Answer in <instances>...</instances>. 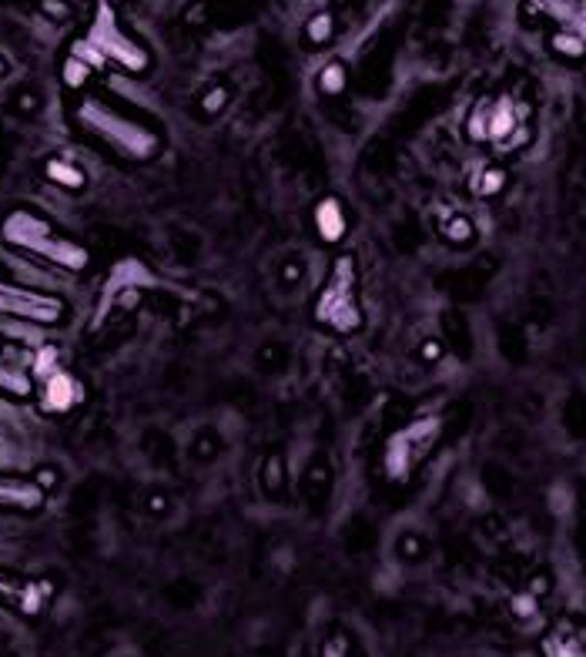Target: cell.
I'll return each instance as SVG.
<instances>
[{
	"label": "cell",
	"mask_w": 586,
	"mask_h": 657,
	"mask_svg": "<svg viewBox=\"0 0 586 657\" xmlns=\"http://www.w3.org/2000/svg\"><path fill=\"white\" fill-rule=\"evenodd\" d=\"M224 97H228L224 91H211L208 97H205V111H218V107L224 105Z\"/></svg>",
	"instance_id": "25"
},
{
	"label": "cell",
	"mask_w": 586,
	"mask_h": 657,
	"mask_svg": "<svg viewBox=\"0 0 586 657\" xmlns=\"http://www.w3.org/2000/svg\"><path fill=\"white\" fill-rule=\"evenodd\" d=\"M54 366H58V352L54 349H41L37 352V359H34V373L37 375H50V373H58V369H54Z\"/></svg>",
	"instance_id": "23"
},
{
	"label": "cell",
	"mask_w": 586,
	"mask_h": 657,
	"mask_svg": "<svg viewBox=\"0 0 586 657\" xmlns=\"http://www.w3.org/2000/svg\"><path fill=\"white\" fill-rule=\"evenodd\" d=\"M0 316H14L34 326H54L64 319V302L58 295H44L34 289H21L0 279Z\"/></svg>",
	"instance_id": "6"
},
{
	"label": "cell",
	"mask_w": 586,
	"mask_h": 657,
	"mask_svg": "<svg viewBox=\"0 0 586 657\" xmlns=\"http://www.w3.org/2000/svg\"><path fill=\"white\" fill-rule=\"evenodd\" d=\"M506 185V171L503 168H486L480 178V195H499Z\"/></svg>",
	"instance_id": "20"
},
{
	"label": "cell",
	"mask_w": 586,
	"mask_h": 657,
	"mask_svg": "<svg viewBox=\"0 0 586 657\" xmlns=\"http://www.w3.org/2000/svg\"><path fill=\"white\" fill-rule=\"evenodd\" d=\"M316 228H318V235L325 238L328 245L342 242V235H345V215H342V205H339V201H335V199L318 201V208H316Z\"/></svg>",
	"instance_id": "11"
},
{
	"label": "cell",
	"mask_w": 586,
	"mask_h": 657,
	"mask_svg": "<svg viewBox=\"0 0 586 657\" xmlns=\"http://www.w3.org/2000/svg\"><path fill=\"white\" fill-rule=\"evenodd\" d=\"M318 84H322V91L325 94H339L342 88H345V68H342V64H328V68H322Z\"/></svg>",
	"instance_id": "19"
},
{
	"label": "cell",
	"mask_w": 586,
	"mask_h": 657,
	"mask_svg": "<svg viewBox=\"0 0 586 657\" xmlns=\"http://www.w3.org/2000/svg\"><path fill=\"white\" fill-rule=\"evenodd\" d=\"M17 594H21V587H14L11 580L0 577V597H17Z\"/></svg>",
	"instance_id": "27"
},
{
	"label": "cell",
	"mask_w": 586,
	"mask_h": 657,
	"mask_svg": "<svg viewBox=\"0 0 586 657\" xmlns=\"http://www.w3.org/2000/svg\"><path fill=\"white\" fill-rule=\"evenodd\" d=\"M87 74H91V68H87L84 60L74 58V54H70V58L64 60V68H60V78H64V84H68V88H84Z\"/></svg>",
	"instance_id": "16"
},
{
	"label": "cell",
	"mask_w": 586,
	"mask_h": 657,
	"mask_svg": "<svg viewBox=\"0 0 586 657\" xmlns=\"http://www.w3.org/2000/svg\"><path fill=\"white\" fill-rule=\"evenodd\" d=\"M4 70H7V64H4V58H0V74H4Z\"/></svg>",
	"instance_id": "28"
},
{
	"label": "cell",
	"mask_w": 586,
	"mask_h": 657,
	"mask_svg": "<svg viewBox=\"0 0 586 657\" xmlns=\"http://www.w3.org/2000/svg\"><path fill=\"white\" fill-rule=\"evenodd\" d=\"M78 125L84 131H91L97 138L111 144L117 154H124L131 162H151L158 148H161V138L158 131H151L141 121H131V117H121L117 111H111L107 105H101L97 97H84L78 105Z\"/></svg>",
	"instance_id": "1"
},
{
	"label": "cell",
	"mask_w": 586,
	"mask_h": 657,
	"mask_svg": "<svg viewBox=\"0 0 586 657\" xmlns=\"http://www.w3.org/2000/svg\"><path fill=\"white\" fill-rule=\"evenodd\" d=\"M486 115H490V101H480L469 117V134L476 141H486Z\"/></svg>",
	"instance_id": "21"
},
{
	"label": "cell",
	"mask_w": 586,
	"mask_h": 657,
	"mask_svg": "<svg viewBox=\"0 0 586 657\" xmlns=\"http://www.w3.org/2000/svg\"><path fill=\"white\" fill-rule=\"evenodd\" d=\"M513 614L516 617H533V614H536V597H533V594H516Z\"/></svg>",
	"instance_id": "24"
},
{
	"label": "cell",
	"mask_w": 586,
	"mask_h": 657,
	"mask_svg": "<svg viewBox=\"0 0 586 657\" xmlns=\"http://www.w3.org/2000/svg\"><path fill=\"white\" fill-rule=\"evenodd\" d=\"M335 31V21H332V14H316L312 21L305 23V37L312 41V44H325L328 37Z\"/></svg>",
	"instance_id": "15"
},
{
	"label": "cell",
	"mask_w": 586,
	"mask_h": 657,
	"mask_svg": "<svg viewBox=\"0 0 586 657\" xmlns=\"http://www.w3.org/2000/svg\"><path fill=\"white\" fill-rule=\"evenodd\" d=\"M0 238L11 242V245L31 252V255H41L47 262H54L60 269L68 272H84L87 269V248H81L70 238H60L50 225L34 215V211H11L4 225H0Z\"/></svg>",
	"instance_id": "2"
},
{
	"label": "cell",
	"mask_w": 586,
	"mask_h": 657,
	"mask_svg": "<svg viewBox=\"0 0 586 657\" xmlns=\"http://www.w3.org/2000/svg\"><path fill=\"white\" fill-rule=\"evenodd\" d=\"M0 506L7 510H41L44 506V490L31 480H0Z\"/></svg>",
	"instance_id": "10"
},
{
	"label": "cell",
	"mask_w": 586,
	"mask_h": 657,
	"mask_svg": "<svg viewBox=\"0 0 586 657\" xmlns=\"http://www.w3.org/2000/svg\"><path fill=\"white\" fill-rule=\"evenodd\" d=\"M553 51L563 54V58H583L586 54V41L583 37L570 34V31H560V34H553Z\"/></svg>",
	"instance_id": "14"
},
{
	"label": "cell",
	"mask_w": 586,
	"mask_h": 657,
	"mask_svg": "<svg viewBox=\"0 0 586 657\" xmlns=\"http://www.w3.org/2000/svg\"><path fill=\"white\" fill-rule=\"evenodd\" d=\"M316 319L332 326L335 332H352L359 328L362 316H359V305H355V265L349 255H342L332 269V279L325 282V289L318 295Z\"/></svg>",
	"instance_id": "3"
},
{
	"label": "cell",
	"mask_w": 586,
	"mask_h": 657,
	"mask_svg": "<svg viewBox=\"0 0 586 657\" xmlns=\"http://www.w3.org/2000/svg\"><path fill=\"white\" fill-rule=\"evenodd\" d=\"M81 383L68 373H50L44 379V406L50 412H68L70 406L81 403Z\"/></svg>",
	"instance_id": "9"
},
{
	"label": "cell",
	"mask_w": 586,
	"mask_h": 657,
	"mask_svg": "<svg viewBox=\"0 0 586 657\" xmlns=\"http://www.w3.org/2000/svg\"><path fill=\"white\" fill-rule=\"evenodd\" d=\"M44 11L54 14V17H68V4L64 0H44Z\"/></svg>",
	"instance_id": "26"
},
{
	"label": "cell",
	"mask_w": 586,
	"mask_h": 657,
	"mask_svg": "<svg viewBox=\"0 0 586 657\" xmlns=\"http://www.w3.org/2000/svg\"><path fill=\"white\" fill-rule=\"evenodd\" d=\"M151 272L141 265L138 258H124V262H117L114 272H111V279L105 285V295H101V316L107 312V305L114 302V295L128 292L134 285H151Z\"/></svg>",
	"instance_id": "7"
},
{
	"label": "cell",
	"mask_w": 586,
	"mask_h": 657,
	"mask_svg": "<svg viewBox=\"0 0 586 657\" xmlns=\"http://www.w3.org/2000/svg\"><path fill=\"white\" fill-rule=\"evenodd\" d=\"M87 41H91L107 60H114L117 68L131 70V74H141V70H148V64H151V54L144 51V44H138L134 37L121 31V23H117L114 11H111V4H101V7H97L91 31H87Z\"/></svg>",
	"instance_id": "4"
},
{
	"label": "cell",
	"mask_w": 586,
	"mask_h": 657,
	"mask_svg": "<svg viewBox=\"0 0 586 657\" xmlns=\"http://www.w3.org/2000/svg\"><path fill=\"white\" fill-rule=\"evenodd\" d=\"M445 235H449L453 242H469V238H472V225H469V218L459 215V218H453V222L445 225Z\"/></svg>",
	"instance_id": "22"
},
{
	"label": "cell",
	"mask_w": 586,
	"mask_h": 657,
	"mask_svg": "<svg viewBox=\"0 0 586 657\" xmlns=\"http://www.w3.org/2000/svg\"><path fill=\"white\" fill-rule=\"evenodd\" d=\"M0 389H7L14 396H27L31 393V379L17 366H11L4 359V342H0Z\"/></svg>",
	"instance_id": "12"
},
{
	"label": "cell",
	"mask_w": 586,
	"mask_h": 657,
	"mask_svg": "<svg viewBox=\"0 0 586 657\" xmlns=\"http://www.w3.org/2000/svg\"><path fill=\"white\" fill-rule=\"evenodd\" d=\"M70 54H74L78 60H84L87 68H105L107 64V58L91 44V41H87V37H84V41H74V51H70Z\"/></svg>",
	"instance_id": "18"
},
{
	"label": "cell",
	"mask_w": 586,
	"mask_h": 657,
	"mask_svg": "<svg viewBox=\"0 0 586 657\" xmlns=\"http://www.w3.org/2000/svg\"><path fill=\"white\" fill-rule=\"evenodd\" d=\"M44 594H47L44 584H23L21 594H17L23 614H37V610H41V604H44Z\"/></svg>",
	"instance_id": "17"
},
{
	"label": "cell",
	"mask_w": 586,
	"mask_h": 657,
	"mask_svg": "<svg viewBox=\"0 0 586 657\" xmlns=\"http://www.w3.org/2000/svg\"><path fill=\"white\" fill-rule=\"evenodd\" d=\"M101 4H117V0H101Z\"/></svg>",
	"instance_id": "29"
},
{
	"label": "cell",
	"mask_w": 586,
	"mask_h": 657,
	"mask_svg": "<svg viewBox=\"0 0 586 657\" xmlns=\"http://www.w3.org/2000/svg\"><path fill=\"white\" fill-rule=\"evenodd\" d=\"M439 436V420L426 416V420H416L412 426L398 430L392 440L386 443V473L392 480H406L412 473V467L426 457V449L435 443Z\"/></svg>",
	"instance_id": "5"
},
{
	"label": "cell",
	"mask_w": 586,
	"mask_h": 657,
	"mask_svg": "<svg viewBox=\"0 0 586 657\" xmlns=\"http://www.w3.org/2000/svg\"><path fill=\"white\" fill-rule=\"evenodd\" d=\"M539 11L550 14L563 31L586 41V0H533Z\"/></svg>",
	"instance_id": "8"
},
{
	"label": "cell",
	"mask_w": 586,
	"mask_h": 657,
	"mask_svg": "<svg viewBox=\"0 0 586 657\" xmlns=\"http://www.w3.org/2000/svg\"><path fill=\"white\" fill-rule=\"evenodd\" d=\"M47 178L64 188H84V171L74 168L70 162H64V158H50L47 162Z\"/></svg>",
	"instance_id": "13"
}]
</instances>
